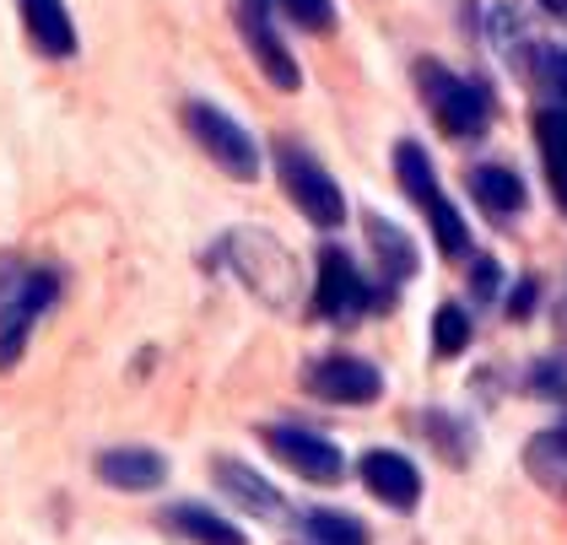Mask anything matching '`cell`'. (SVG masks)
Listing matches in <instances>:
<instances>
[{
  "instance_id": "obj_23",
  "label": "cell",
  "mask_w": 567,
  "mask_h": 545,
  "mask_svg": "<svg viewBox=\"0 0 567 545\" xmlns=\"http://www.w3.org/2000/svg\"><path fill=\"white\" fill-rule=\"evenodd\" d=\"M422 426H427L433 449L449 464H465V460H471V426H465V421H454V417H443V411H433V417L422 421Z\"/></svg>"
},
{
  "instance_id": "obj_9",
  "label": "cell",
  "mask_w": 567,
  "mask_h": 545,
  "mask_svg": "<svg viewBox=\"0 0 567 545\" xmlns=\"http://www.w3.org/2000/svg\"><path fill=\"white\" fill-rule=\"evenodd\" d=\"M238 33H244V43H249L255 65L265 71V82L281 86V92H298V86H303V71H298L292 49H287L281 33H276V22H270V6H265V0H238Z\"/></svg>"
},
{
  "instance_id": "obj_6",
  "label": "cell",
  "mask_w": 567,
  "mask_h": 545,
  "mask_svg": "<svg viewBox=\"0 0 567 545\" xmlns=\"http://www.w3.org/2000/svg\"><path fill=\"white\" fill-rule=\"evenodd\" d=\"M184 125L195 135V146L217 163L221 173H233V178H260V146H255V135L238 125L233 114H221L217 103H206V97H195V103H184Z\"/></svg>"
},
{
  "instance_id": "obj_18",
  "label": "cell",
  "mask_w": 567,
  "mask_h": 545,
  "mask_svg": "<svg viewBox=\"0 0 567 545\" xmlns=\"http://www.w3.org/2000/svg\"><path fill=\"white\" fill-rule=\"evenodd\" d=\"M471 195H476V206H486L492 216H519L524 210V178L514 168H503V163H481L471 168Z\"/></svg>"
},
{
  "instance_id": "obj_11",
  "label": "cell",
  "mask_w": 567,
  "mask_h": 545,
  "mask_svg": "<svg viewBox=\"0 0 567 545\" xmlns=\"http://www.w3.org/2000/svg\"><path fill=\"white\" fill-rule=\"evenodd\" d=\"M362 486L394 513H416V503H422V470L394 449L362 454Z\"/></svg>"
},
{
  "instance_id": "obj_21",
  "label": "cell",
  "mask_w": 567,
  "mask_h": 545,
  "mask_svg": "<svg viewBox=\"0 0 567 545\" xmlns=\"http://www.w3.org/2000/svg\"><path fill=\"white\" fill-rule=\"evenodd\" d=\"M303 541L308 545H368V524L341 513V507H308Z\"/></svg>"
},
{
  "instance_id": "obj_24",
  "label": "cell",
  "mask_w": 567,
  "mask_h": 545,
  "mask_svg": "<svg viewBox=\"0 0 567 545\" xmlns=\"http://www.w3.org/2000/svg\"><path fill=\"white\" fill-rule=\"evenodd\" d=\"M270 11H281L292 28L303 33H330L336 28V0H265Z\"/></svg>"
},
{
  "instance_id": "obj_13",
  "label": "cell",
  "mask_w": 567,
  "mask_h": 545,
  "mask_svg": "<svg viewBox=\"0 0 567 545\" xmlns=\"http://www.w3.org/2000/svg\"><path fill=\"white\" fill-rule=\"evenodd\" d=\"M22 11V33L44 60H71L76 54V22L65 11V0H17Z\"/></svg>"
},
{
  "instance_id": "obj_25",
  "label": "cell",
  "mask_w": 567,
  "mask_h": 545,
  "mask_svg": "<svg viewBox=\"0 0 567 545\" xmlns=\"http://www.w3.org/2000/svg\"><path fill=\"white\" fill-rule=\"evenodd\" d=\"M529 389L535 394H551V400H567V362H535Z\"/></svg>"
},
{
  "instance_id": "obj_27",
  "label": "cell",
  "mask_w": 567,
  "mask_h": 545,
  "mask_svg": "<svg viewBox=\"0 0 567 545\" xmlns=\"http://www.w3.org/2000/svg\"><path fill=\"white\" fill-rule=\"evenodd\" d=\"M529 308H535V281H519V287H514V297H508V313H514V319H524Z\"/></svg>"
},
{
  "instance_id": "obj_20",
  "label": "cell",
  "mask_w": 567,
  "mask_h": 545,
  "mask_svg": "<svg viewBox=\"0 0 567 545\" xmlns=\"http://www.w3.org/2000/svg\"><path fill=\"white\" fill-rule=\"evenodd\" d=\"M529 475L540 481V486H551V492H567V432L563 426H551V432H535L529 438Z\"/></svg>"
},
{
  "instance_id": "obj_12",
  "label": "cell",
  "mask_w": 567,
  "mask_h": 545,
  "mask_svg": "<svg viewBox=\"0 0 567 545\" xmlns=\"http://www.w3.org/2000/svg\"><path fill=\"white\" fill-rule=\"evenodd\" d=\"M212 481H217V492L227 503H238L244 513H255V518H281V513H287L281 492L265 481L260 470H249L244 460H212Z\"/></svg>"
},
{
  "instance_id": "obj_4",
  "label": "cell",
  "mask_w": 567,
  "mask_h": 545,
  "mask_svg": "<svg viewBox=\"0 0 567 545\" xmlns=\"http://www.w3.org/2000/svg\"><path fill=\"white\" fill-rule=\"evenodd\" d=\"M416 82H422V97H427V109H433V120L454 141H471V135H486L492 125V92L471 76H454L449 65H437V60H422L416 65Z\"/></svg>"
},
{
  "instance_id": "obj_16",
  "label": "cell",
  "mask_w": 567,
  "mask_h": 545,
  "mask_svg": "<svg viewBox=\"0 0 567 545\" xmlns=\"http://www.w3.org/2000/svg\"><path fill=\"white\" fill-rule=\"evenodd\" d=\"M362 227H368V244H373V259H379V276H384V281H411L416 265H422V254H416V244H411V233L394 227L390 216H379V210H368Z\"/></svg>"
},
{
  "instance_id": "obj_10",
  "label": "cell",
  "mask_w": 567,
  "mask_h": 545,
  "mask_svg": "<svg viewBox=\"0 0 567 545\" xmlns=\"http://www.w3.org/2000/svg\"><path fill=\"white\" fill-rule=\"evenodd\" d=\"M303 389L330 405H373L384 394V378L362 357H319V362H308Z\"/></svg>"
},
{
  "instance_id": "obj_7",
  "label": "cell",
  "mask_w": 567,
  "mask_h": 545,
  "mask_svg": "<svg viewBox=\"0 0 567 545\" xmlns=\"http://www.w3.org/2000/svg\"><path fill=\"white\" fill-rule=\"evenodd\" d=\"M373 308V287L368 276L351 265L347 249H319V276H313V313L324 325H357Z\"/></svg>"
},
{
  "instance_id": "obj_26",
  "label": "cell",
  "mask_w": 567,
  "mask_h": 545,
  "mask_svg": "<svg viewBox=\"0 0 567 545\" xmlns=\"http://www.w3.org/2000/svg\"><path fill=\"white\" fill-rule=\"evenodd\" d=\"M471 292H476L481 302L497 292V259H492V254H476V259H471Z\"/></svg>"
},
{
  "instance_id": "obj_19",
  "label": "cell",
  "mask_w": 567,
  "mask_h": 545,
  "mask_svg": "<svg viewBox=\"0 0 567 545\" xmlns=\"http://www.w3.org/2000/svg\"><path fill=\"white\" fill-rule=\"evenodd\" d=\"M535 141H540V163L551 178V195L567 210V109H540L535 114Z\"/></svg>"
},
{
  "instance_id": "obj_8",
  "label": "cell",
  "mask_w": 567,
  "mask_h": 545,
  "mask_svg": "<svg viewBox=\"0 0 567 545\" xmlns=\"http://www.w3.org/2000/svg\"><path fill=\"white\" fill-rule=\"evenodd\" d=\"M265 449H270L276 460L287 464L292 475H303V481H319V486H336V481L347 475V460H341V449H336L330 438L308 432V426H292V421H281V426H265Z\"/></svg>"
},
{
  "instance_id": "obj_5",
  "label": "cell",
  "mask_w": 567,
  "mask_h": 545,
  "mask_svg": "<svg viewBox=\"0 0 567 545\" xmlns=\"http://www.w3.org/2000/svg\"><path fill=\"white\" fill-rule=\"evenodd\" d=\"M276 173H281V189H287V200L303 210L313 227L336 233V227L347 222V195H341V184L319 168V163L308 157L298 141H276Z\"/></svg>"
},
{
  "instance_id": "obj_14",
  "label": "cell",
  "mask_w": 567,
  "mask_h": 545,
  "mask_svg": "<svg viewBox=\"0 0 567 545\" xmlns=\"http://www.w3.org/2000/svg\"><path fill=\"white\" fill-rule=\"evenodd\" d=\"M97 481H109L114 492H157L163 481H168V460L157 454V449H109V454H97Z\"/></svg>"
},
{
  "instance_id": "obj_22",
  "label": "cell",
  "mask_w": 567,
  "mask_h": 545,
  "mask_svg": "<svg viewBox=\"0 0 567 545\" xmlns=\"http://www.w3.org/2000/svg\"><path fill=\"white\" fill-rule=\"evenodd\" d=\"M471 336H476V319H471L460 302H443L433 313V351L437 357H460V351L471 346Z\"/></svg>"
},
{
  "instance_id": "obj_28",
  "label": "cell",
  "mask_w": 567,
  "mask_h": 545,
  "mask_svg": "<svg viewBox=\"0 0 567 545\" xmlns=\"http://www.w3.org/2000/svg\"><path fill=\"white\" fill-rule=\"evenodd\" d=\"M546 17H557V22H567V0H535Z\"/></svg>"
},
{
  "instance_id": "obj_1",
  "label": "cell",
  "mask_w": 567,
  "mask_h": 545,
  "mask_svg": "<svg viewBox=\"0 0 567 545\" xmlns=\"http://www.w3.org/2000/svg\"><path fill=\"white\" fill-rule=\"evenodd\" d=\"M221 254L233 259V270L244 276V287L260 297V302H270V308H292V302H298V287H303L298 259L281 249L270 233H260V227H238V233H227Z\"/></svg>"
},
{
  "instance_id": "obj_3",
  "label": "cell",
  "mask_w": 567,
  "mask_h": 545,
  "mask_svg": "<svg viewBox=\"0 0 567 545\" xmlns=\"http://www.w3.org/2000/svg\"><path fill=\"white\" fill-rule=\"evenodd\" d=\"M60 297V276L54 270H11L0 276V373L11 362H22L33 325L44 319Z\"/></svg>"
},
{
  "instance_id": "obj_2",
  "label": "cell",
  "mask_w": 567,
  "mask_h": 545,
  "mask_svg": "<svg viewBox=\"0 0 567 545\" xmlns=\"http://www.w3.org/2000/svg\"><path fill=\"white\" fill-rule=\"evenodd\" d=\"M394 173H400V189L427 210L437 249L449 254V259H465V254H471V227H465L460 210L449 206V195H443V184H437V173H433V157H427L416 141H400V146H394Z\"/></svg>"
},
{
  "instance_id": "obj_15",
  "label": "cell",
  "mask_w": 567,
  "mask_h": 545,
  "mask_svg": "<svg viewBox=\"0 0 567 545\" xmlns=\"http://www.w3.org/2000/svg\"><path fill=\"white\" fill-rule=\"evenodd\" d=\"M514 54H519L514 65H524V82L540 97V109H567V49L524 39Z\"/></svg>"
},
{
  "instance_id": "obj_17",
  "label": "cell",
  "mask_w": 567,
  "mask_h": 545,
  "mask_svg": "<svg viewBox=\"0 0 567 545\" xmlns=\"http://www.w3.org/2000/svg\"><path fill=\"white\" fill-rule=\"evenodd\" d=\"M163 524L195 545H249L238 535V524H227L221 513H212V507H200V503H174L163 513Z\"/></svg>"
}]
</instances>
